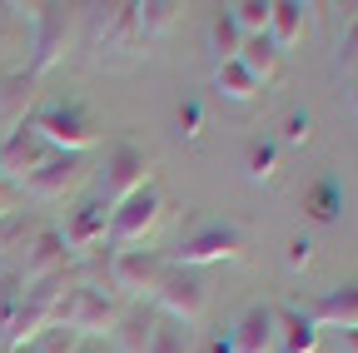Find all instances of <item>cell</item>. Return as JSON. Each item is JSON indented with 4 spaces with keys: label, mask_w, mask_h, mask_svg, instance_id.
I'll list each match as a JSON object with an SVG mask.
<instances>
[{
    "label": "cell",
    "mask_w": 358,
    "mask_h": 353,
    "mask_svg": "<svg viewBox=\"0 0 358 353\" xmlns=\"http://www.w3.org/2000/svg\"><path fill=\"white\" fill-rule=\"evenodd\" d=\"M234 20H239V25H249V30H259V25H268V6H239V10H234Z\"/></svg>",
    "instance_id": "obj_15"
},
{
    "label": "cell",
    "mask_w": 358,
    "mask_h": 353,
    "mask_svg": "<svg viewBox=\"0 0 358 353\" xmlns=\"http://www.w3.org/2000/svg\"><path fill=\"white\" fill-rule=\"evenodd\" d=\"M0 214H6V185H0Z\"/></svg>",
    "instance_id": "obj_16"
},
{
    "label": "cell",
    "mask_w": 358,
    "mask_h": 353,
    "mask_svg": "<svg viewBox=\"0 0 358 353\" xmlns=\"http://www.w3.org/2000/svg\"><path fill=\"white\" fill-rule=\"evenodd\" d=\"M268 20L279 25V40H284V45L299 35V6H268Z\"/></svg>",
    "instance_id": "obj_13"
},
{
    "label": "cell",
    "mask_w": 358,
    "mask_h": 353,
    "mask_svg": "<svg viewBox=\"0 0 358 353\" xmlns=\"http://www.w3.org/2000/svg\"><path fill=\"white\" fill-rule=\"evenodd\" d=\"M155 274H159V264H155L150 254L140 259L134 249H124V259H120V279H155Z\"/></svg>",
    "instance_id": "obj_10"
},
{
    "label": "cell",
    "mask_w": 358,
    "mask_h": 353,
    "mask_svg": "<svg viewBox=\"0 0 358 353\" xmlns=\"http://www.w3.org/2000/svg\"><path fill=\"white\" fill-rule=\"evenodd\" d=\"M25 353H35V348H25Z\"/></svg>",
    "instance_id": "obj_17"
},
{
    "label": "cell",
    "mask_w": 358,
    "mask_h": 353,
    "mask_svg": "<svg viewBox=\"0 0 358 353\" xmlns=\"http://www.w3.org/2000/svg\"><path fill=\"white\" fill-rule=\"evenodd\" d=\"M268 338H274V314H268V308H254L244 319V329H239V353H264Z\"/></svg>",
    "instance_id": "obj_4"
},
{
    "label": "cell",
    "mask_w": 358,
    "mask_h": 353,
    "mask_svg": "<svg viewBox=\"0 0 358 353\" xmlns=\"http://www.w3.org/2000/svg\"><path fill=\"white\" fill-rule=\"evenodd\" d=\"M20 85H30V80H6V85H0V124L20 110Z\"/></svg>",
    "instance_id": "obj_14"
},
{
    "label": "cell",
    "mask_w": 358,
    "mask_h": 353,
    "mask_svg": "<svg viewBox=\"0 0 358 353\" xmlns=\"http://www.w3.org/2000/svg\"><path fill=\"white\" fill-rule=\"evenodd\" d=\"M164 303L174 308V314H194V308L204 303L199 279H189V274H185V279H179V274H174V279H164Z\"/></svg>",
    "instance_id": "obj_7"
},
{
    "label": "cell",
    "mask_w": 358,
    "mask_h": 353,
    "mask_svg": "<svg viewBox=\"0 0 358 353\" xmlns=\"http://www.w3.org/2000/svg\"><path fill=\"white\" fill-rule=\"evenodd\" d=\"M234 244H239V229H209V234H199V239H189L185 244V259H214V254H234Z\"/></svg>",
    "instance_id": "obj_5"
},
{
    "label": "cell",
    "mask_w": 358,
    "mask_h": 353,
    "mask_svg": "<svg viewBox=\"0 0 358 353\" xmlns=\"http://www.w3.org/2000/svg\"><path fill=\"white\" fill-rule=\"evenodd\" d=\"M324 319H334V324H348V329H358V294H334L324 308H319Z\"/></svg>",
    "instance_id": "obj_9"
},
{
    "label": "cell",
    "mask_w": 358,
    "mask_h": 353,
    "mask_svg": "<svg viewBox=\"0 0 358 353\" xmlns=\"http://www.w3.org/2000/svg\"><path fill=\"white\" fill-rule=\"evenodd\" d=\"M189 343H194V333L185 324H164V329H155L145 353H189Z\"/></svg>",
    "instance_id": "obj_8"
},
{
    "label": "cell",
    "mask_w": 358,
    "mask_h": 353,
    "mask_svg": "<svg viewBox=\"0 0 358 353\" xmlns=\"http://www.w3.org/2000/svg\"><path fill=\"white\" fill-rule=\"evenodd\" d=\"M234 60L259 80V75H274V60H279V55H274V40H268V35H249L244 55H234Z\"/></svg>",
    "instance_id": "obj_6"
},
{
    "label": "cell",
    "mask_w": 358,
    "mask_h": 353,
    "mask_svg": "<svg viewBox=\"0 0 358 353\" xmlns=\"http://www.w3.org/2000/svg\"><path fill=\"white\" fill-rule=\"evenodd\" d=\"M115 174H110V189H124V185H134V164H140V154L134 150H115Z\"/></svg>",
    "instance_id": "obj_12"
},
{
    "label": "cell",
    "mask_w": 358,
    "mask_h": 353,
    "mask_svg": "<svg viewBox=\"0 0 358 353\" xmlns=\"http://www.w3.org/2000/svg\"><path fill=\"white\" fill-rule=\"evenodd\" d=\"M155 189H134L129 194V204H124V214H115V234L120 239H134L140 229H150V219H155Z\"/></svg>",
    "instance_id": "obj_2"
},
{
    "label": "cell",
    "mask_w": 358,
    "mask_h": 353,
    "mask_svg": "<svg viewBox=\"0 0 358 353\" xmlns=\"http://www.w3.org/2000/svg\"><path fill=\"white\" fill-rule=\"evenodd\" d=\"M70 174H75V154H65V159H45L25 185H30V194H60V185H70Z\"/></svg>",
    "instance_id": "obj_3"
},
{
    "label": "cell",
    "mask_w": 358,
    "mask_h": 353,
    "mask_svg": "<svg viewBox=\"0 0 358 353\" xmlns=\"http://www.w3.org/2000/svg\"><path fill=\"white\" fill-rule=\"evenodd\" d=\"M224 75H229V95H234V100H244V95H254V75H249V70H244L239 60H224V70H219V80H224Z\"/></svg>",
    "instance_id": "obj_11"
},
{
    "label": "cell",
    "mask_w": 358,
    "mask_h": 353,
    "mask_svg": "<svg viewBox=\"0 0 358 353\" xmlns=\"http://www.w3.org/2000/svg\"><path fill=\"white\" fill-rule=\"evenodd\" d=\"M45 154H50V145L35 135V124L15 129V135L0 145V180H30V174L45 164Z\"/></svg>",
    "instance_id": "obj_1"
}]
</instances>
